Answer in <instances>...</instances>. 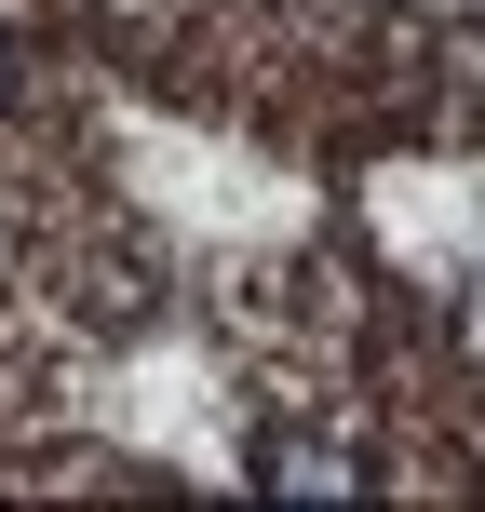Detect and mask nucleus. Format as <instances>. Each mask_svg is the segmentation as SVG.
Wrapping results in <instances>:
<instances>
[{
    "instance_id": "f257e3e1",
    "label": "nucleus",
    "mask_w": 485,
    "mask_h": 512,
    "mask_svg": "<svg viewBox=\"0 0 485 512\" xmlns=\"http://www.w3.org/2000/svg\"><path fill=\"white\" fill-rule=\"evenodd\" d=\"M0 81H14V68H0Z\"/></svg>"
}]
</instances>
